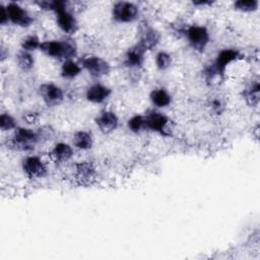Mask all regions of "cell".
<instances>
[{
	"instance_id": "obj_1",
	"label": "cell",
	"mask_w": 260,
	"mask_h": 260,
	"mask_svg": "<svg viewBox=\"0 0 260 260\" xmlns=\"http://www.w3.org/2000/svg\"><path fill=\"white\" fill-rule=\"evenodd\" d=\"M39 50L48 57L63 61L71 60L77 53L76 45L71 40L45 41L42 42Z\"/></svg>"
},
{
	"instance_id": "obj_2",
	"label": "cell",
	"mask_w": 260,
	"mask_h": 260,
	"mask_svg": "<svg viewBox=\"0 0 260 260\" xmlns=\"http://www.w3.org/2000/svg\"><path fill=\"white\" fill-rule=\"evenodd\" d=\"M41 137L42 135L39 131L25 127H17L14 129L10 142L15 149L28 151L34 149L35 145L41 140Z\"/></svg>"
},
{
	"instance_id": "obj_3",
	"label": "cell",
	"mask_w": 260,
	"mask_h": 260,
	"mask_svg": "<svg viewBox=\"0 0 260 260\" xmlns=\"http://www.w3.org/2000/svg\"><path fill=\"white\" fill-rule=\"evenodd\" d=\"M240 58V52L236 49L225 48L220 50L211 66L208 68L207 74H210L211 77L214 75L222 76L225 73L226 67L232 64L234 61Z\"/></svg>"
},
{
	"instance_id": "obj_4",
	"label": "cell",
	"mask_w": 260,
	"mask_h": 260,
	"mask_svg": "<svg viewBox=\"0 0 260 260\" xmlns=\"http://www.w3.org/2000/svg\"><path fill=\"white\" fill-rule=\"evenodd\" d=\"M185 36L190 47L197 52H203L210 41L208 29L199 24L189 25L185 30Z\"/></svg>"
},
{
	"instance_id": "obj_5",
	"label": "cell",
	"mask_w": 260,
	"mask_h": 260,
	"mask_svg": "<svg viewBox=\"0 0 260 260\" xmlns=\"http://www.w3.org/2000/svg\"><path fill=\"white\" fill-rule=\"evenodd\" d=\"M80 65L82 69L86 70L88 74L94 78L106 76L111 71V66L108 61L96 55L84 56L80 61Z\"/></svg>"
},
{
	"instance_id": "obj_6",
	"label": "cell",
	"mask_w": 260,
	"mask_h": 260,
	"mask_svg": "<svg viewBox=\"0 0 260 260\" xmlns=\"http://www.w3.org/2000/svg\"><path fill=\"white\" fill-rule=\"evenodd\" d=\"M139 14L137 5L132 2L119 1L113 5L112 17L116 22L129 23L134 21Z\"/></svg>"
},
{
	"instance_id": "obj_7",
	"label": "cell",
	"mask_w": 260,
	"mask_h": 260,
	"mask_svg": "<svg viewBox=\"0 0 260 260\" xmlns=\"http://www.w3.org/2000/svg\"><path fill=\"white\" fill-rule=\"evenodd\" d=\"M145 128L150 131L159 133L164 136L170 135L169 123L170 119L162 113L157 111H149L145 116Z\"/></svg>"
},
{
	"instance_id": "obj_8",
	"label": "cell",
	"mask_w": 260,
	"mask_h": 260,
	"mask_svg": "<svg viewBox=\"0 0 260 260\" xmlns=\"http://www.w3.org/2000/svg\"><path fill=\"white\" fill-rule=\"evenodd\" d=\"M6 10L9 21L17 26L27 27L34 21V18L28 11L15 2H9L6 5Z\"/></svg>"
},
{
	"instance_id": "obj_9",
	"label": "cell",
	"mask_w": 260,
	"mask_h": 260,
	"mask_svg": "<svg viewBox=\"0 0 260 260\" xmlns=\"http://www.w3.org/2000/svg\"><path fill=\"white\" fill-rule=\"evenodd\" d=\"M22 171L29 179H40L47 175V167L37 155L26 156L22 160Z\"/></svg>"
},
{
	"instance_id": "obj_10",
	"label": "cell",
	"mask_w": 260,
	"mask_h": 260,
	"mask_svg": "<svg viewBox=\"0 0 260 260\" xmlns=\"http://www.w3.org/2000/svg\"><path fill=\"white\" fill-rule=\"evenodd\" d=\"M39 91L44 103L50 107L57 106L64 100L63 89L52 82L42 84L39 88Z\"/></svg>"
},
{
	"instance_id": "obj_11",
	"label": "cell",
	"mask_w": 260,
	"mask_h": 260,
	"mask_svg": "<svg viewBox=\"0 0 260 260\" xmlns=\"http://www.w3.org/2000/svg\"><path fill=\"white\" fill-rule=\"evenodd\" d=\"M94 122L101 132L105 134L112 133L119 126V118L116 113L111 110H103L102 112H100Z\"/></svg>"
},
{
	"instance_id": "obj_12",
	"label": "cell",
	"mask_w": 260,
	"mask_h": 260,
	"mask_svg": "<svg viewBox=\"0 0 260 260\" xmlns=\"http://www.w3.org/2000/svg\"><path fill=\"white\" fill-rule=\"evenodd\" d=\"M55 14L57 25L62 31L67 35H72L77 30V20L74 15L67 9V7L57 11Z\"/></svg>"
},
{
	"instance_id": "obj_13",
	"label": "cell",
	"mask_w": 260,
	"mask_h": 260,
	"mask_svg": "<svg viewBox=\"0 0 260 260\" xmlns=\"http://www.w3.org/2000/svg\"><path fill=\"white\" fill-rule=\"evenodd\" d=\"M74 177L82 185L90 184L95 178V168L89 161H80L76 162L73 166Z\"/></svg>"
},
{
	"instance_id": "obj_14",
	"label": "cell",
	"mask_w": 260,
	"mask_h": 260,
	"mask_svg": "<svg viewBox=\"0 0 260 260\" xmlns=\"http://www.w3.org/2000/svg\"><path fill=\"white\" fill-rule=\"evenodd\" d=\"M112 93V89L104 84L94 83L90 85L85 92V98L92 104H102L109 99Z\"/></svg>"
},
{
	"instance_id": "obj_15",
	"label": "cell",
	"mask_w": 260,
	"mask_h": 260,
	"mask_svg": "<svg viewBox=\"0 0 260 260\" xmlns=\"http://www.w3.org/2000/svg\"><path fill=\"white\" fill-rule=\"evenodd\" d=\"M159 40H160L159 32L150 26H146L143 29V31L141 32V36H140V39H139L137 45L143 51L147 52V51L155 48L156 45L158 44Z\"/></svg>"
},
{
	"instance_id": "obj_16",
	"label": "cell",
	"mask_w": 260,
	"mask_h": 260,
	"mask_svg": "<svg viewBox=\"0 0 260 260\" xmlns=\"http://www.w3.org/2000/svg\"><path fill=\"white\" fill-rule=\"evenodd\" d=\"M145 51H143L137 44L131 47L125 54L124 64L129 68H138L143 65Z\"/></svg>"
},
{
	"instance_id": "obj_17",
	"label": "cell",
	"mask_w": 260,
	"mask_h": 260,
	"mask_svg": "<svg viewBox=\"0 0 260 260\" xmlns=\"http://www.w3.org/2000/svg\"><path fill=\"white\" fill-rule=\"evenodd\" d=\"M50 156L56 162H66L73 156V149L68 143L58 142L51 149Z\"/></svg>"
},
{
	"instance_id": "obj_18",
	"label": "cell",
	"mask_w": 260,
	"mask_h": 260,
	"mask_svg": "<svg viewBox=\"0 0 260 260\" xmlns=\"http://www.w3.org/2000/svg\"><path fill=\"white\" fill-rule=\"evenodd\" d=\"M149 100L156 108H167L172 103V95L167 91V89L159 87L150 91Z\"/></svg>"
},
{
	"instance_id": "obj_19",
	"label": "cell",
	"mask_w": 260,
	"mask_h": 260,
	"mask_svg": "<svg viewBox=\"0 0 260 260\" xmlns=\"http://www.w3.org/2000/svg\"><path fill=\"white\" fill-rule=\"evenodd\" d=\"M72 143H73V146H75L78 149L87 150L92 147L93 139L89 132L84 130H78L74 132L72 136Z\"/></svg>"
},
{
	"instance_id": "obj_20",
	"label": "cell",
	"mask_w": 260,
	"mask_h": 260,
	"mask_svg": "<svg viewBox=\"0 0 260 260\" xmlns=\"http://www.w3.org/2000/svg\"><path fill=\"white\" fill-rule=\"evenodd\" d=\"M82 67L79 63L71 60L63 61L61 65V76L65 79H73L81 73Z\"/></svg>"
},
{
	"instance_id": "obj_21",
	"label": "cell",
	"mask_w": 260,
	"mask_h": 260,
	"mask_svg": "<svg viewBox=\"0 0 260 260\" xmlns=\"http://www.w3.org/2000/svg\"><path fill=\"white\" fill-rule=\"evenodd\" d=\"M16 63L21 70L28 71L34 67L35 59L31 55V53L21 50L16 56Z\"/></svg>"
},
{
	"instance_id": "obj_22",
	"label": "cell",
	"mask_w": 260,
	"mask_h": 260,
	"mask_svg": "<svg viewBox=\"0 0 260 260\" xmlns=\"http://www.w3.org/2000/svg\"><path fill=\"white\" fill-rule=\"evenodd\" d=\"M42 42L40 41V39L36 36V35H29L26 36L25 38H23L21 40L20 43V47L22 51H26V52H34L37 49H40Z\"/></svg>"
},
{
	"instance_id": "obj_23",
	"label": "cell",
	"mask_w": 260,
	"mask_h": 260,
	"mask_svg": "<svg viewBox=\"0 0 260 260\" xmlns=\"http://www.w3.org/2000/svg\"><path fill=\"white\" fill-rule=\"evenodd\" d=\"M258 0H238L234 2V8L241 12H253L258 9Z\"/></svg>"
},
{
	"instance_id": "obj_24",
	"label": "cell",
	"mask_w": 260,
	"mask_h": 260,
	"mask_svg": "<svg viewBox=\"0 0 260 260\" xmlns=\"http://www.w3.org/2000/svg\"><path fill=\"white\" fill-rule=\"evenodd\" d=\"M259 92H260V84L258 81H256L245 91L246 101L251 106H257L259 103Z\"/></svg>"
},
{
	"instance_id": "obj_25",
	"label": "cell",
	"mask_w": 260,
	"mask_h": 260,
	"mask_svg": "<svg viewBox=\"0 0 260 260\" xmlns=\"http://www.w3.org/2000/svg\"><path fill=\"white\" fill-rule=\"evenodd\" d=\"M128 129L133 133H138L145 128V118L142 115H134L127 122Z\"/></svg>"
},
{
	"instance_id": "obj_26",
	"label": "cell",
	"mask_w": 260,
	"mask_h": 260,
	"mask_svg": "<svg viewBox=\"0 0 260 260\" xmlns=\"http://www.w3.org/2000/svg\"><path fill=\"white\" fill-rule=\"evenodd\" d=\"M155 66L159 70L168 69L172 64V56L166 51H159L156 53L154 58Z\"/></svg>"
},
{
	"instance_id": "obj_27",
	"label": "cell",
	"mask_w": 260,
	"mask_h": 260,
	"mask_svg": "<svg viewBox=\"0 0 260 260\" xmlns=\"http://www.w3.org/2000/svg\"><path fill=\"white\" fill-rule=\"evenodd\" d=\"M17 128V122L8 113H2L0 116V129L2 131H9Z\"/></svg>"
},
{
	"instance_id": "obj_28",
	"label": "cell",
	"mask_w": 260,
	"mask_h": 260,
	"mask_svg": "<svg viewBox=\"0 0 260 260\" xmlns=\"http://www.w3.org/2000/svg\"><path fill=\"white\" fill-rule=\"evenodd\" d=\"M9 21L8 19V14H7V10H6V6L4 5H0V23L1 24H6Z\"/></svg>"
},
{
	"instance_id": "obj_29",
	"label": "cell",
	"mask_w": 260,
	"mask_h": 260,
	"mask_svg": "<svg viewBox=\"0 0 260 260\" xmlns=\"http://www.w3.org/2000/svg\"><path fill=\"white\" fill-rule=\"evenodd\" d=\"M221 108H222V105H221V102L218 101V100H214L212 102V109L214 111H216L217 113H220L221 112Z\"/></svg>"
},
{
	"instance_id": "obj_30",
	"label": "cell",
	"mask_w": 260,
	"mask_h": 260,
	"mask_svg": "<svg viewBox=\"0 0 260 260\" xmlns=\"http://www.w3.org/2000/svg\"><path fill=\"white\" fill-rule=\"evenodd\" d=\"M212 2L210 1H198V2H193L194 5H207V4H211Z\"/></svg>"
}]
</instances>
